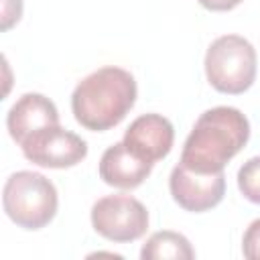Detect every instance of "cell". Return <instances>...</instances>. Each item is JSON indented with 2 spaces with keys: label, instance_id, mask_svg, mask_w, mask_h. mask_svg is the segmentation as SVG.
<instances>
[{
  "label": "cell",
  "instance_id": "obj_1",
  "mask_svg": "<svg viewBox=\"0 0 260 260\" xmlns=\"http://www.w3.org/2000/svg\"><path fill=\"white\" fill-rule=\"evenodd\" d=\"M248 138V118L238 108L215 106L195 120L179 162L195 173H219L246 146Z\"/></svg>",
  "mask_w": 260,
  "mask_h": 260
},
{
  "label": "cell",
  "instance_id": "obj_2",
  "mask_svg": "<svg viewBox=\"0 0 260 260\" xmlns=\"http://www.w3.org/2000/svg\"><path fill=\"white\" fill-rule=\"evenodd\" d=\"M136 79L130 71L106 65L83 77L71 93V112L85 130L104 132L118 126L136 102Z\"/></svg>",
  "mask_w": 260,
  "mask_h": 260
},
{
  "label": "cell",
  "instance_id": "obj_3",
  "mask_svg": "<svg viewBox=\"0 0 260 260\" xmlns=\"http://www.w3.org/2000/svg\"><path fill=\"white\" fill-rule=\"evenodd\" d=\"M2 207L10 221L18 228L41 230L49 225L57 215V189L41 173L16 171L4 183Z\"/></svg>",
  "mask_w": 260,
  "mask_h": 260
},
{
  "label": "cell",
  "instance_id": "obj_4",
  "mask_svg": "<svg viewBox=\"0 0 260 260\" xmlns=\"http://www.w3.org/2000/svg\"><path fill=\"white\" fill-rule=\"evenodd\" d=\"M256 49L240 35L217 37L205 53V75L213 89L228 95L248 91L256 79Z\"/></svg>",
  "mask_w": 260,
  "mask_h": 260
},
{
  "label": "cell",
  "instance_id": "obj_5",
  "mask_svg": "<svg viewBox=\"0 0 260 260\" xmlns=\"http://www.w3.org/2000/svg\"><path fill=\"white\" fill-rule=\"evenodd\" d=\"M93 230L116 244L140 240L148 230V211L132 195H106L91 207Z\"/></svg>",
  "mask_w": 260,
  "mask_h": 260
},
{
  "label": "cell",
  "instance_id": "obj_6",
  "mask_svg": "<svg viewBox=\"0 0 260 260\" xmlns=\"http://www.w3.org/2000/svg\"><path fill=\"white\" fill-rule=\"evenodd\" d=\"M20 148L26 160L47 169H69L87 156V142L61 126H49L30 134Z\"/></svg>",
  "mask_w": 260,
  "mask_h": 260
},
{
  "label": "cell",
  "instance_id": "obj_7",
  "mask_svg": "<svg viewBox=\"0 0 260 260\" xmlns=\"http://www.w3.org/2000/svg\"><path fill=\"white\" fill-rule=\"evenodd\" d=\"M169 191L179 207L193 213H203L221 203L225 195V175L219 173H195L181 162L171 171Z\"/></svg>",
  "mask_w": 260,
  "mask_h": 260
},
{
  "label": "cell",
  "instance_id": "obj_8",
  "mask_svg": "<svg viewBox=\"0 0 260 260\" xmlns=\"http://www.w3.org/2000/svg\"><path fill=\"white\" fill-rule=\"evenodd\" d=\"M122 142L138 158L154 165L171 152L175 142V128L171 120L160 114H142L128 126Z\"/></svg>",
  "mask_w": 260,
  "mask_h": 260
},
{
  "label": "cell",
  "instance_id": "obj_9",
  "mask_svg": "<svg viewBox=\"0 0 260 260\" xmlns=\"http://www.w3.org/2000/svg\"><path fill=\"white\" fill-rule=\"evenodd\" d=\"M49 126H59V112L43 93L20 95L6 114V128L16 144H22L30 134Z\"/></svg>",
  "mask_w": 260,
  "mask_h": 260
},
{
  "label": "cell",
  "instance_id": "obj_10",
  "mask_svg": "<svg viewBox=\"0 0 260 260\" xmlns=\"http://www.w3.org/2000/svg\"><path fill=\"white\" fill-rule=\"evenodd\" d=\"M152 173V165L138 158L124 142L108 146L100 158V179L116 189H136Z\"/></svg>",
  "mask_w": 260,
  "mask_h": 260
},
{
  "label": "cell",
  "instance_id": "obj_11",
  "mask_svg": "<svg viewBox=\"0 0 260 260\" xmlns=\"http://www.w3.org/2000/svg\"><path fill=\"white\" fill-rule=\"evenodd\" d=\"M140 258L142 260H165V258L191 260V258H195V250L183 234L162 230V232H154L144 242V246L140 250Z\"/></svg>",
  "mask_w": 260,
  "mask_h": 260
},
{
  "label": "cell",
  "instance_id": "obj_12",
  "mask_svg": "<svg viewBox=\"0 0 260 260\" xmlns=\"http://www.w3.org/2000/svg\"><path fill=\"white\" fill-rule=\"evenodd\" d=\"M238 189L248 201L260 205V156H252L240 167Z\"/></svg>",
  "mask_w": 260,
  "mask_h": 260
},
{
  "label": "cell",
  "instance_id": "obj_13",
  "mask_svg": "<svg viewBox=\"0 0 260 260\" xmlns=\"http://www.w3.org/2000/svg\"><path fill=\"white\" fill-rule=\"evenodd\" d=\"M242 252L250 260H260V217L246 228L242 238Z\"/></svg>",
  "mask_w": 260,
  "mask_h": 260
},
{
  "label": "cell",
  "instance_id": "obj_14",
  "mask_svg": "<svg viewBox=\"0 0 260 260\" xmlns=\"http://www.w3.org/2000/svg\"><path fill=\"white\" fill-rule=\"evenodd\" d=\"M22 16V0H2V30H8Z\"/></svg>",
  "mask_w": 260,
  "mask_h": 260
},
{
  "label": "cell",
  "instance_id": "obj_15",
  "mask_svg": "<svg viewBox=\"0 0 260 260\" xmlns=\"http://www.w3.org/2000/svg\"><path fill=\"white\" fill-rule=\"evenodd\" d=\"M205 10H211V12H228L232 8H236L242 0H197Z\"/></svg>",
  "mask_w": 260,
  "mask_h": 260
}]
</instances>
